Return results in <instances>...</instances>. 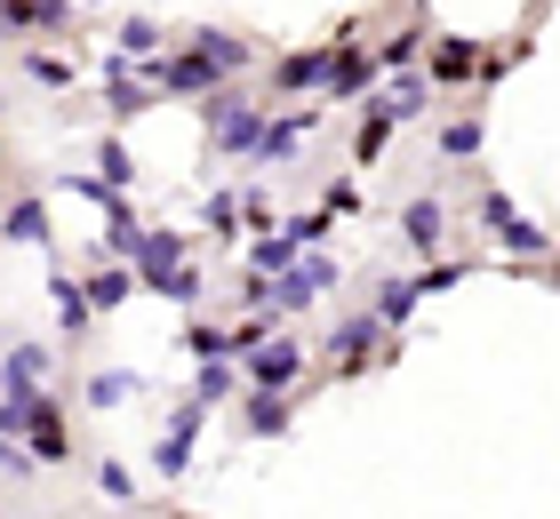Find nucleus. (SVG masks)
<instances>
[{
	"label": "nucleus",
	"mask_w": 560,
	"mask_h": 519,
	"mask_svg": "<svg viewBox=\"0 0 560 519\" xmlns=\"http://www.w3.org/2000/svg\"><path fill=\"white\" fill-rule=\"evenodd\" d=\"M337 280H345V264H337V256H328V248H304L296 264L280 272V280H272L265 311H272V320H296V311L313 304V296H328V288H337Z\"/></svg>",
	"instance_id": "obj_1"
},
{
	"label": "nucleus",
	"mask_w": 560,
	"mask_h": 519,
	"mask_svg": "<svg viewBox=\"0 0 560 519\" xmlns=\"http://www.w3.org/2000/svg\"><path fill=\"white\" fill-rule=\"evenodd\" d=\"M209 104V144L217 152H233V161H257V137H265V104L257 96H200Z\"/></svg>",
	"instance_id": "obj_2"
},
{
	"label": "nucleus",
	"mask_w": 560,
	"mask_h": 519,
	"mask_svg": "<svg viewBox=\"0 0 560 519\" xmlns=\"http://www.w3.org/2000/svg\"><path fill=\"white\" fill-rule=\"evenodd\" d=\"M137 81H144L152 96H217V89H224V72L200 57V48H176V57H144V64H137Z\"/></svg>",
	"instance_id": "obj_3"
},
{
	"label": "nucleus",
	"mask_w": 560,
	"mask_h": 519,
	"mask_svg": "<svg viewBox=\"0 0 560 519\" xmlns=\"http://www.w3.org/2000/svg\"><path fill=\"white\" fill-rule=\"evenodd\" d=\"M472 216H480V232H489L504 256H552V232H545V224H528L504 192H480V200H472Z\"/></svg>",
	"instance_id": "obj_4"
},
{
	"label": "nucleus",
	"mask_w": 560,
	"mask_h": 519,
	"mask_svg": "<svg viewBox=\"0 0 560 519\" xmlns=\"http://www.w3.org/2000/svg\"><path fill=\"white\" fill-rule=\"evenodd\" d=\"M504 57H489V48H472V40H441L424 57V81L432 89H480V81H497Z\"/></svg>",
	"instance_id": "obj_5"
},
{
	"label": "nucleus",
	"mask_w": 560,
	"mask_h": 519,
	"mask_svg": "<svg viewBox=\"0 0 560 519\" xmlns=\"http://www.w3.org/2000/svg\"><path fill=\"white\" fill-rule=\"evenodd\" d=\"M241 368H248L257 392H296V384H304V344H296V335H265Z\"/></svg>",
	"instance_id": "obj_6"
},
{
	"label": "nucleus",
	"mask_w": 560,
	"mask_h": 519,
	"mask_svg": "<svg viewBox=\"0 0 560 519\" xmlns=\"http://www.w3.org/2000/svg\"><path fill=\"white\" fill-rule=\"evenodd\" d=\"M200 415H209L200 400H185V408L168 415L161 448H152V472H161V480H185V472H192V439H200Z\"/></svg>",
	"instance_id": "obj_7"
},
{
	"label": "nucleus",
	"mask_w": 560,
	"mask_h": 519,
	"mask_svg": "<svg viewBox=\"0 0 560 519\" xmlns=\"http://www.w3.org/2000/svg\"><path fill=\"white\" fill-rule=\"evenodd\" d=\"M16 439H24V448H33V463H65V456H72V432H65V408H57V400H48V392L33 400V415H24V432H16Z\"/></svg>",
	"instance_id": "obj_8"
},
{
	"label": "nucleus",
	"mask_w": 560,
	"mask_h": 519,
	"mask_svg": "<svg viewBox=\"0 0 560 519\" xmlns=\"http://www.w3.org/2000/svg\"><path fill=\"white\" fill-rule=\"evenodd\" d=\"M48 368H57V352H48V344H16L9 359H0V392L33 408V400H40V384H48Z\"/></svg>",
	"instance_id": "obj_9"
},
{
	"label": "nucleus",
	"mask_w": 560,
	"mask_h": 519,
	"mask_svg": "<svg viewBox=\"0 0 560 519\" xmlns=\"http://www.w3.org/2000/svg\"><path fill=\"white\" fill-rule=\"evenodd\" d=\"M369 89H376V57H361V48H328L320 96H328V104H352V96H369Z\"/></svg>",
	"instance_id": "obj_10"
},
{
	"label": "nucleus",
	"mask_w": 560,
	"mask_h": 519,
	"mask_svg": "<svg viewBox=\"0 0 560 519\" xmlns=\"http://www.w3.org/2000/svg\"><path fill=\"white\" fill-rule=\"evenodd\" d=\"M296 424V392H257V384H248V400H241V432L248 439H280Z\"/></svg>",
	"instance_id": "obj_11"
},
{
	"label": "nucleus",
	"mask_w": 560,
	"mask_h": 519,
	"mask_svg": "<svg viewBox=\"0 0 560 519\" xmlns=\"http://www.w3.org/2000/svg\"><path fill=\"white\" fill-rule=\"evenodd\" d=\"M376 344H385V320H376V311H361V320H345L337 335H328V359L352 376V368H369V359H376Z\"/></svg>",
	"instance_id": "obj_12"
},
{
	"label": "nucleus",
	"mask_w": 560,
	"mask_h": 519,
	"mask_svg": "<svg viewBox=\"0 0 560 519\" xmlns=\"http://www.w3.org/2000/svg\"><path fill=\"white\" fill-rule=\"evenodd\" d=\"M304 137H313V113H280V120H265V137H257V168L304 161Z\"/></svg>",
	"instance_id": "obj_13"
},
{
	"label": "nucleus",
	"mask_w": 560,
	"mask_h": 519,
	"mask_svg": "<svg viewBox=\"0 0 560 519\" xmlns=\"http://www.w3.org/2000/svg\"><path fill=\"white\" fill-rule=\"evenodd\" d=\"M129 264H137V288H161V280H168L176 264H185V240H176V232H144Z\"/></svg>",
	"instance_id": "obj_14"
},
{
	"label": "nucleus",
	"mask_w": 560,
	"mask_h": 519,
	"mask_svg": "<svg viewBox=\"0 0 560 519\" xmlns=\"http://www.w3.org/2000/svg\"><path fill=\"white\" fill-rule=\"evenodd\" d=\"M72 9L65 0H0V33H65Z\"/></svg>",
	"instance_id": "obj_15"
},
{
	"label": "nucleus",
	"mask_w": 560,
	"mask_h": 519,
	"mask_svg": "<svg viewBox=\"0 0 560 519\" xmlns=\"http://www.w3.org/2000/svg\"><path fill=\"white\" fill-rule=\"evenodd\" d=\"M81 296H89L96 320H105V311H120V304L137 296V272H129V264H96V272L81 280Z\"/></svg>",
	"instance_id": "obj_16"
},
{
	"label": "nucleus",
	"mask_w": 560,
	"mask_h": 519,
	"mask_svg": "<svg viewBox=\"0 0 560 519\" xmlns=\"http://www.w3.org/2000/svg\"><path fill=\"white\" fill-rule=\"evenodd\" d=\"M192 48H200V57H209V64L224 72V81H233V72H248V57H257V48H248L241 33H224V24H200V33H192Z\"/></svg>",
	"instance_id": "obj_17"
},
{
	"label": "nucleus",
	"mask_w": 560,
	"mask_h": 519,
	"mask_svg": "<svg viewBox=\"0 0 560 519\" xmlns=\"http://www.w3.org/2000/svg\"><path fill=\"white\" fill-rule=\"evenodd\" d=\"M320 81H328V48H289L280 57V72H272V89H304V96H320Z\"/></svg>",
	"instance_id": "obj_18"
},
{
	"label": "nucleus",
	"mask_w": 560,
	"mask_h": 519,
	"mask_svg": "<svg viewBox=\"0 0 560 519\" xmlns=\"http://www.w3.org/2000/svg\"><path fill=\"white\" fill-rule=\"evenodd\" d=\"M137 392H144V384H137V368H96V376L81 384V400H89L96 415H105V408H129Z\"/></svg>",
	"instance_id": "obj_19"
},
{
	"label": "nucleus",
	"mask_w": 560,
	"mask_h": 519,
	"mask_svg": "<svg viewBox=\"0 0 560 519\" xmlns=\"http://www.w3.org/2000/svg\"><path fill=\"white\" fill-rule=\"evenodd\" d=\"M48 296H57L65 335H89V328H96V311H89V296H81V280H72V272H48Z\"/></svg>",
	"instance_id": "obj_20"
},
{
	"label": "nucleus",
	"mask_w": 560,
	"mask_h": 519,
	"mask_svg": "<svg viewBox=\"0 0 560 519\" xmlns=\"http://www.w3.org/2000/svg\"><path fill=\"white\" fill-rule=\"evenodd\" d=\"M16 248H48V200H9V216H0Z\"/></svg>",
	"instance_id": "obj_21"
},
{
	"label": "nucleus",
	"mask_w": 560,
	"mask_h": 519,
	"mask_svg": "<svg viewBox=\"0 0 560 519\" xmlns=\"http://www.w3.org/2000/svg\"><path fill=\"white\" fill-rule=\"evenodd\" d=\"M296 240H289V232H265V240H257V256H248V272H257V280H280V272H289L296 264Z\"/></svg>",
	"instance_id": "obj_22"
},
{
	"label": "nucleus",
	"mask_w": 560,
	"mask_h": 519,
	"mask_svg": "<svg viewBox=\"0 0 560 519\" xmlns=\"http://www.w3.org/2000/svg\"><path fill=\"white\" fill-rule=\"evenodd\" d=\"M376 320H385V328L417 320V288H409V280H376Z\"/></svg>",
	"instance_id": "obj_23"
},
{
	"label": "nucleus",
	"mask_w": 560,
	"mask_h": 519,
	"mask_svg": "<svg viewBox=\"0 0 560 519\" xmlns=\"http://www.w3.org/2000/svg\"><path fill=\"white\" fill-rule=\"evenodd\" d=\"M385 144H393V113H385V104H369V113H361V137H352V161L369 168Z\"/></svg>",
	"instance_id": "obj_24"
},
{
	"label": "nucleus",
	"mask_w": 560,
	"mask_h": 519,
	"mask_svg": "<svg viewBox=\"0 0 560 519\" xmlns=\"http://www.w3.org/2000/svg\"><path fill=\"white\" fill-rule=\"evenodd\" d=\"M96 176H105L113 192H129V176H137V161H129V144H120V137H96Z\"/></svg>",
	"instance_id": "obj_25"
},
{
	"label": "nucleus",
	"mask_w": 560,
	"mask_h": 519,
	"mask_svg": "<svg viewBox=\"0 0 560 519\" xmlns=\"http://www.w3.org/2000/svg\"><path fill=\"white\" fill-rule=\"evenodd\" d=\"M441 224H448V216H441V200H409V208H400V232H409L417 248L441 240Z\"/></svg>",
	"instance_id": "obj_26"
},
{
	"label": "nucleus",
	"mask_w": 560,
	"mask_h": 519,
	"mask_svg": "<svg viewBox=\"0 0 560 519\" xmlns=\"http://www.w3.org/2000/svg\"><path fill=\"white\" fill-rule=\"evenodd\" d=\"M192 400H200V408L233 400V359H200V376H192Z\"/></svg>",
	"instance_id": "obj_27"
},
{
	"label": "nucleus",
	"mask_w": 560,
	"mask_h": 519,
	"mask_svg": "<svg viewBox=\"0 0 560 519\" xmlns=\"http://www.w3.org/2000/svg\"><path fill=\"white\" fill-rule=\"evenodd\" d=\"M480 144H489V128H480V120H448L441 128V161H472Z\"/></svg>",
	"instance_id": "obj_28"
},
{
	"label": "nucleus",
	"mask_w": 560,
	"mask_h": 519,
	"mask_svg": "<svg viewBox=\"0 0 560 519\" xmlns=\"http://www.w3.org/2000/svg\"><path fill=\"white\" fill-rule=\"evenodd\" d=\"M24 81L48 89V96H65V89H72V64H65V57H40V48H33V57H24Z\"/></svg>",
	"instance_id": "obj_29"
},
{
	"label": "nucleus",
	"mask_w": 560,
	"mask_h": 519,
	"mask_svg": "<svg viewBox=\"0 0 560 519\" xmlns=\"http://www.w3.org/2000/svg\"><path fill=\"white\" fill-rule=\"evenodd\" d=\"M424 96H432V81H424V72H400V81H393V96H376V104H385V113L400 120V113H424Z\"/></svg>",
	"instance_id": "obj_30"
},
{
	"label": "nucleus",
	"mask_w": 560,
	"mask_h": 519,
	"mask_svg": "<svg viewBox=\"0 0 560 519\" xmlns=\"http://www.w3.org/2000/svg\"><path fill=\"white\" fill-rule=\"evenodd\" d=\"M152 296H176V304H200V296H209V272H200V264H176L168 280H161V288H152Z\"/></svg>",
	"instance_id": "obj_31"
},
{
	"label": "nucleus",
	"mask_w": 560,
	"mask_h": 519,
	"mask_svg": "<svg viewBox=\"0 0 560 519\" xmlns=\"http://www.w3.org/2000/svg\"><path fill=\"white\" fill-rule=\"evenodd\" d=\"M280 328H289V320H272V311H257V320H241V328H233V359H248V352H257L265 335H280Z\"/></svg>",
	"instance_id": "obj_32"
},
{
	"label": "nucleus",
	"mask_w": 560,
	"mask_h": 519,
	"mask_svg": "<svg viewBox=\"0 0 560 519\" xmlns=\"http://www.w3.org/2000/svg\"><path fill=\"white\" fill-rule=\"evenodd\" d=\"M105 104H113L120 120H129V113H144V104H152V89H144L137 72H129V81H105Z\"/></svg>",
	"instance_id": "obj_33"
},
{
	"label": "nucleus",
	"mask_w": 560,
	"mask_h": 519,
	"mask_svg": "<svg viewBox=\"0 0 560 519\" xmlns=\"http://www.w3.org/2000/svg\"><path fill=\"white\" fill-rule=\"evenodd\" d=\"M152 48H161V24H152V16H129V24H120V57H152Z\"/></svg>",
	"instance_id": "obj_34"
},
{
	"label": "nucleus",
	"mask_w": 560,
	"mask_h": 519,
	"mask_svg": "<svg viewBox=\"0 0 560 519\" xmlns=\"http://www.w3.org/2000/svg\"><path fill=\"white\" fill-rule=\"evenodd\" d=\"M200 224H209V232H233V224H241V192H209V200H200Z\"/></svg>",
	"instance_id": "obj_35"
},
{
	"label": "nucleus",
	"mask_w": 560,
	"mask_h": 519,
	"mask_svg": "<svg viewBox=\"0 0 560 519\" xmlns=\"http://www.w3.org/2000/svg\"><path fill=\"white\" fill-rule=\"evenodd\" d=\"M320 216H361V185H352V176H337V185L320 192Z\"/></svg>",
	"instance_id": "obj_36"
},
{
	"label": "nucleus",
	"mask_w": 560,
	"mask_h": 519,
	"mask_svg": "<svg viewBox=\"0 0 560 519\" xmlns=\"http://www.w3.org/2000/svg\"><path fill=\"white\" fill-rule=\"evenodd\" d=\"M192 359H233V328H192Z\"/></svg>",
	"instance_id": "obj_37"
},
{
	"label": "nucleus",
	"mask_w": 560,
	"mask_h": 519,
	"mask_svg": "<svg viewBox=\"0 0 560 519\" xmlns=\"http://www.w3.org/2000/svg\"><path fill=\"white\" fill-rule=\"evenodd\" d=\"M465 272H472V264H432V272H417V280H409V288H417V304H424V296L456 288V280H465Z\"/></svg>",
	"instance_id": "obj_38"
},
{
	"label": "nucleus",
	"mask_w": 560,
	"mask_h": 519,
	"mask_svg": "<svg viewBox=\"0 0 560 519\" xmlns=\"http://www.w3.org/2000/svg\"><path fill=\"white\" fill-rule=\"evenodd\" d=\"M0 472H9V480L33 472V448H24V439H9V432H0Z\"/></svg>",
	"instance_id": "obj_39"
},
{
	"label": "nucleus",
	"mask_w": 560,
	"mask_h": 519,
	"mask_svg": "<svg viewBox=\"0 0 560 519\" xmlns=\"http://www.w3.org/2000/svg\"><path fill=\"white\" fill-rule=\"evenodd\" d=\"M96 487H105V496H120V504H129V496H137V480H129V472H120V463H96Z\"/></svg>",
	"instance_id": "obj_40"
},
{
	"label": "nucleus",
	"mask_w": 560,
	"mask_h": 519,
	"mask_svg": "<svg viewBox=\"0 0 560 519\" xmlns=\"http://www.w3.org/2000/svg\"><path fill=\"white\" fill-rule=\"evenodd\" d=\"M552 288H560V256H552Z\"/></svg>",
	"instance_id": "obj_41"
},
{
	"label": "nucleus",
	"mask_w": 560,
	"mask_h": 519,
	"mask_svg": "<svg viewBox=\"0 0 560 519\" xmlns=\"http://www.w3.org/2000/svg\"><path fill=\"white\" fill-rule=\"evenodd\" d=\"M0 144H9V137H0Z\"/></svg>",
	"instance_id": "obj_42"
}]
</instances>
